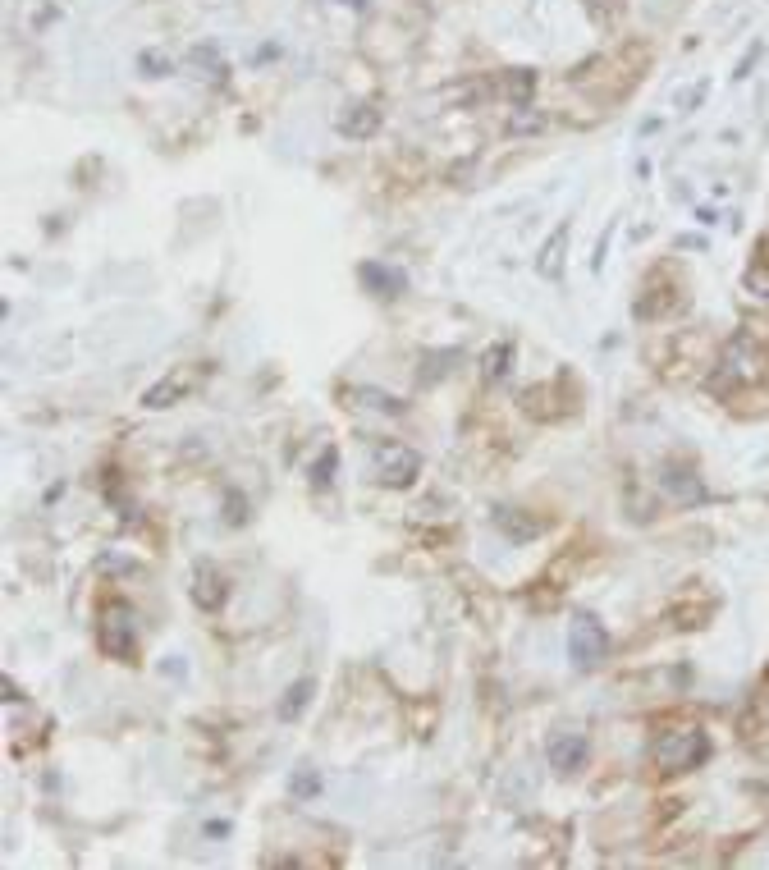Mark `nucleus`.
<instances>
[{"instance_id": "7ed1b4c3", "label": "nucleus", "mask_w": 769, "mask_h": 870, "mask_svg": "<svg viewBox=\"0 0 769 870\" xmlns=\"http://www.w3.org/2000/svg\"><path fill=\"white\" fill-rule=\"evenodd\" d=\"M609 655V632L605 623L596 619V614H586V609H577L573 623H568V660L582 669V674H591V669H600Z\"/></svg>"}, {"instance_id": "a211bd4d", "label": "nucleus", "mask_w": 769, "mask_h": 870, "mask_svg": "<svg viewBox=\"0 0 769 870\" xmlns=\"http://www.w3.org/2000/svg\"><path fill=\"white\" fill-rule=\"evenodd\" d=\"M188 69H197L202 78H225L229 74L216 46H193V51H188Z\"/></svg>"}, {"instance_id": "aec40b11", "label": "nucleus", "mask_w": 769, "mask_h": 870, "mask_svg": "<svg viewBox=\"0 0 769 870\" xmlns=\"http://www.w3.org/2000/svg\"><path fill=\"white\" fill-rule=\"evenodd\" d=\"M316 788H321V774L312 770V765H298L289 779V797H298V802H307V797H316Z\"/></svg>"}, {"instance_id": "6e6552de", "label": "nucleus", "mask_w": 769, "mask_h": 870, "mask_svg": "<svg viewBox=\"0 0 769 870\" xmlns=\"http://www.w3.org/2000/svg\"><path fill=\"white\" fill-rule=\"evenodd\" d=\"M358 280L367 284L376 298H399L408 289V275L394 271V266H380V261H362L358 266Z\"/></svg>"}, {"instance_id": "1a4fd4ad", "label": "nucleus", "mask_w": 769, "mask_h": 870, "mask_svg": "<svg viewBox=\"0 0 769 870\" xmlns=\"http://www.w3.org/2000/svg\"><path fill=\"white\" fill-rule=\"evenodd\" d=\"M225 596H229V591H225V577H220L211 564L197 568V573H193V600H197V609L216 614V609L225 605Z\"/></svg>"}, {"instance_id": "20e7f679", "label": "nucleus", "mask_w": 769, "mask_h": 870, "mask_svg": "<svg viewBox=\"0 0 769 870\" xmlns=\"http://www.w3.org/2000/svg\"><path fill=\"white\" fill-rule=\"evenodd\" d=\"M417 477H422V454H417V449L394 445V440L376 449V481H380V486L408 490Z\"/></svg>"}, {"instance_id": "9d476101", "label": "nucleus", "mask_w": 769, "mask_h": 870, "mask_svg": "<svg viewBox=\"0 0 769 870\" xmlns=\"http://www.w3.org/2000/svg\"><path fill=\"white\" fill-rule=\"evenodd\" d=\"M376 129H380V110L371 106V101H353V106H344V115H339V133H344V138H371Z\"/></svg>"}, {"instance_id": "2eb2a0df", "label": "nucleus", "mask_w": 769, "mask_h": 870, "mask_svg": "<svg viewBox=\"0 0 769 870\" xmlns=\"http://www.w3.org/2000/svg\"><path fill=\"white\" fill-rule=\"evenodd\" d=\"M664 490H669L673 500H683V504H696V500H705V486L692 477V472H678V468H669L664 472Z\"/></svg>"}, {"instance_id": "0eeeda50", "label": "nucleus", "mask_w": 769, "mask_h": 870, "mask_svg": "<svg viewBox=\"0 0 769 870\" xmlns=\"http://www.w3.org/2000/svg\"><path fill=\"white\" fill-rule=\"evenodd\" d=\"M197 385V371H188V367H179L174 376H165V381H156L152 390L142 394V408H152V413H161V408H170V403H179L188 390Z\"/></svg>"}, {"instance_id": "f8f14e48", "label": "nucleus", "mask_w": 769, "mask_h": 870, "mask_svg": "<svg viewBox=\"0 0 769 870\" xmlns=\"http://www.w3.org/2000/svg\"><path fill=\"white\" fill-rule=\"evenodd\" d=\"M495 527L509 536V541H536V536H541V522L522 509H495Z\"/></svg>"}, {"instance_id": "412c9836", "label": "nucleus", "mask_w": 769, "mask_h": 870, "mask_svg": "<svg viewBox=\"0 0 769 870\" xmlns=\"http://www.w3.org/2000/svg\"><path fill=\"white\" fill-rule=\"evenodd\" d=\"M504 129H509L513 138H518V133H541L545 129V115H541V110H531V106H518L509 115V124H504Z\"/></svg>"}, {"instance_id": "39448f33", "label": "nucleus", "mask_w": 769, "mask_h": 870, "mask_svg": "<svg viewBox=\"0 0 769 870\" xmlns=\"http://www.w3.org/2000/svg\"><path fill=\"white\" fill-rule=\"evenodd\" d=\"M545 756H550L554 774H577L586 765V756H591V742H586V733H577V729H559L550 738V747H545Z\"/></svg>"}, {"instance_id": "ddd939ff", "label": "nucleus", "mask_w": 769, "mask_h": 870, "mask_svg": "<svg viewBox=\"0 0 769 870\" xmlns=\"http://www.w3.org/2000/svg\"><path fill=\"white\" fill-rule=\"evenodd\" d=\"M499 92H504V101H509L513 110L531 106V92H536V69H509V74H499Z\"/></svg>"}, {"instance_id": "4be33fe9", "label": "nucleus", "mask_w": 769, "mask_h": 870, "mask_svg": "<svg viewBox=\"0 0 769 870\" xmlns=\"http://www.w3.org/2000/svg\"><path fill=\"white\" fill-rule=\"evenodd\" d=\"M335 468H339V449L325 445L321 449V463H312V481H316V486H330V481H335Z\"/></svg>"}, {"instance_id": "9b49d317", "label": "nucleus", "mask_w": 769, "mask_h": 870, "mask_svg": "<svg viewBox=\"0 0 769 870\" xmlns=\"http://www.w3.org/2000/svg\"><path fill=\"white\" fill-rule=\"evenodd\" d=\"M564 248H568V225H559L550 239L541 243V252H536V275L559 280V275H564Z\"/></svg>"}, {"instance_id": "f257e3e1", "label": "nucleus", "mask_w": 769, "mask_h": 870, "mask_svg": "<svg viewBox=\"0 0 769 870\" xmlns=\"http://www.w3.org/2000/svg\"><path fill=\"white\" fill-rule=\"evenodd\" d=\"M97 646H101V655H110V660H133V651H138V614H133V605L110 600V605L101 609L97 614Z\"/></svg>"}, {"instance_id": "b1692460", "label": "nucleus", "mask_w": 769, "mask_h": 870, "mask_svg": "<svg viewBox=\"0 0 769 870\" xmlns=\"http://www.w3.org/2000/svg\"><path fill=\"white\" fill-rule=\"evenodd\" d=\"M339 5H348V10H358V14H362V10L371 5V0H339Z\"/></svg>"}, {"instance_id": "4468645a", "label": "nucleus", "mask_w": 769, "mask_h": 870, "mask_svg": "<svg viewBox=\"0 0 769 870\" xmlns=\"http://www.w3.org/2000/svg\"><path fill=\"white\" fill-rule=\"evenodd\" d=\"M312 692H316V678H298V683H289V692H284V701H280V710H275V715H280L284 724H293V719L307 710Z\"/></svg>"}, {"instance_id": "5701e85b", "label": "nucleus", "mask_w": 769, "mask_h": 870, "mask_svg": "<svg viewBox=\"0 0 769 870\" xmlns=\"http://www.w3.org/2000/svg\"><path fill=\"white\" fill-rule=\"evenodd\" d=\"M138 65H142V74H147V78H165V74L174 69L170 60H165V55H156V51H142V55H138Z\"/></svg>"}, {"instance_id": "f3484780", "label": "nucleus", "mask_w": 769, "mask_h": 870, "mask_svg": "<svg viewBox=\"0 0 769 870\" xmlns=\"http://www.w3.org/2000/svg\"><path fill=\"white\" fill-rule=\"evenodd\" d=\"M458 362H463V353H458V348H445V353H426V358H422V381H426V385L445 381V376L458 367Z\"/></svg>"}, {"instance_id": "6ab92c4d", "label": "nucleus", "mask_w": 769, "mask_h": 870, "mask_svg": "<svg viewBox=\"0 0 769 870\" xmlns=\"http://www.w3.org/2000/svg\"><path fill=\"white\" fill-rule=\"evenodd\" d=\"M353 399L367 403V408H376V413H390V417L408 413V403H403V399H394V394H385V390H371V385H358V390H353Z\"/></svg>"}, {"instance_id": "423d86ee", "label": "nucleus", "mask_w": 769, "mask_h": 870, "mask_svg": "<svg viewBox=\"0 0 769 870\" xmlns=\"http://www.w3.org/2000/svg\"><path fill=\"white\" fill-rule=\"evenodd\" d=\"M756 362H760V353H756V344H751L747 335H737L733 344H728V353H724V367H719V376H715V385H742V381H756Z\"/></svg>"}, {"instance_id": "f03ea898", "label": "nucleus", "mask_w": 769, "mask_h": 870, "mask_svg": "<svg viewBox=\"0 0 769 870\" xmlns=\"http://www.w3.org/2000/svg\"><path fill=\"white\" fill-rule=\"evenodd\" d=\"M710 761V738H705L701 729H669L660 742H655V765H660L664 774H687L696 770V765Z\"/></svg>"}, {"instance_id": "dca6fc26", "label": "nucleus", "mask_w": 769, "mask_h": 870, "mask_svg": "<svg viewBox=\"0 0 769 870\" xmlns=\"http://www.w3.org/2000/svg\"><path fill=\"white\" fill-rule=\"evenodd\" d=\"M509 371H513V344L504 339V344H495V348L486 353V358H481V376H486V381L495 385V381H504Z\"/></svg>"}]
</instances>
